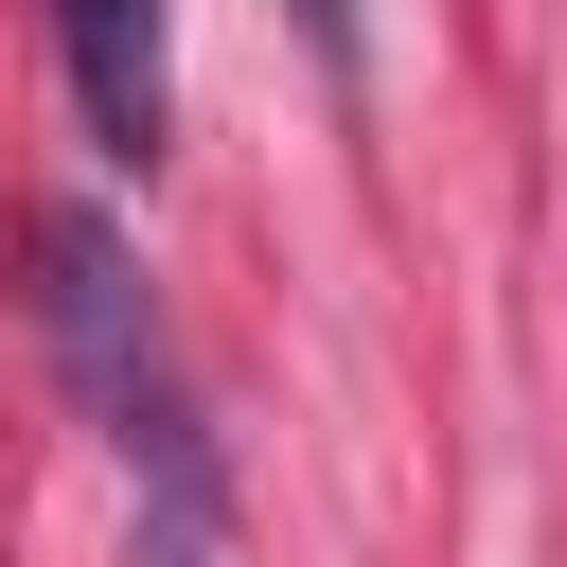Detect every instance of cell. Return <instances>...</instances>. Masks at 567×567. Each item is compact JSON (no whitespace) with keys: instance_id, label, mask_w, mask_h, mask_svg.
<instances>
[{"instance_id":"cell-1","label":"cell","mask_w":567,"mask_h":567,"mask_svg":"<svg viewBox=\"0 0 567 567\" xmlns=\"http://www.w3.org/2000/svg\"><path fill=\"white\" fill-rule=\"evenodd\" d=\"M35 301H53V354H71L89 425L142 478V567H230V478H213V425H195V390L159 354V301H142L124 230L106 213H53L35 230Z\"/></svg>"},{"instance_id":"cell-2","label":"cell","mask_w":567,"mask_h":567,"mask_svg":"<svg viewBox=\"0 0 567 567\" xmlns=\"http://www.w3.org/2000/svg\"><path fill=\"white\" fill-rule=\"evenodd\" d=\"M53 53H71V106L106 159H159L177 124V71H159V0H53Z\"/></svg>"}]
</instances>
